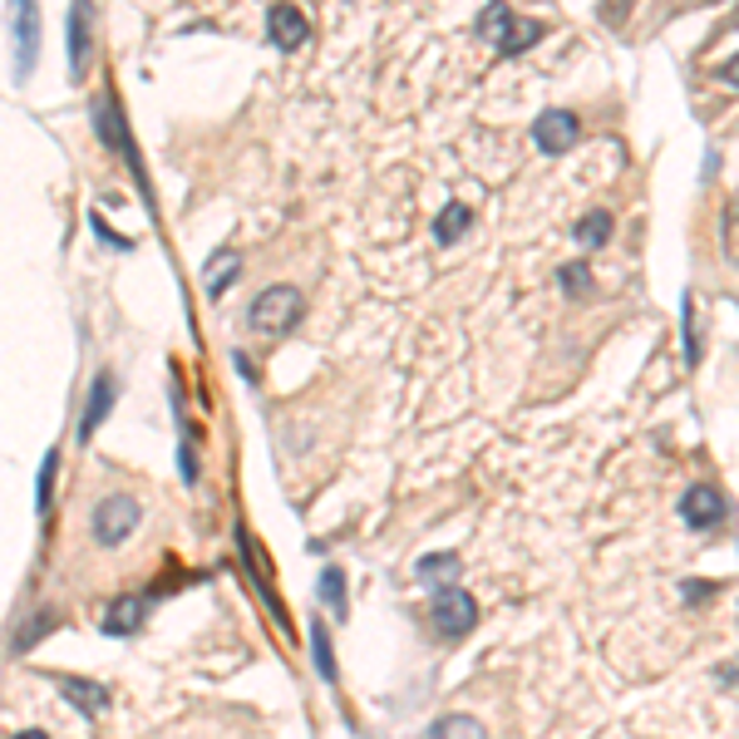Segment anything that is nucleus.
<instances>
[{
  "label": "nucleus",
  "instance_id": "nucleus-1",
  "mask_svg": "<svg viewBox=\"0 0 739 739\" xmlns=\"http://www.w3.org/2000/svg\"><path fill=\"white\" fill-rule=\"evenodd\" d=\"M479 35L498 54H523L533 40H543V25H537V21H518L513 5H488V11L479 15Z\"/></svg>",
  "mask_w": 739,
  "mask_h": 739
},
{
  "label": "nucleus",
  "instance_id": "nucleus-2",
  "mask_svg": "<svg viewBox=\"0 0 739 739\" xmlns=\"http://www.w3.org/2000/svg\"><path fill=\"white\" fill-rule=\"evenodd\" d=\"M306 301H301L296 286H267L257 301H252V331L262 335H286L291 326L301 321Z\"/></svg>",
  "mask_w": 739,
  "mask_h": 739
},
{
  "label": "nucleus",
  "instance_id": "nucleus-3",
  "mask_svg": "<svg viewBox=\"0 0 739 739\" xmlns=\"http://www.w3.org/2000/svg\"><path fill=\"white\" fill-rule=\"evenodd\" d=\"M133 527H139V504H133L129 493H109V498H99L94 518H89V533H94L99 547H118Z\"/></svg>",
  "mask_w": 739,
  "mask_h": 739
},
{
  "label": "nucleus",
  "instance_id": "nucleus-4",
  "mask_svg": "<svg viewBox=\"0 0 739 739\" xmlns=\"http://www.w3.org/2000/svg\"><path fill=\"white\" fill-rule=\"evenodd\" d=\"M473 622H479V601H473L463 587L434 591V626H439V636L459 641V636L473 632Z\"/></svg>",
  "mask_w": 739,
  "mask_h": 739
},
{
  "label": "nucleus",
  "instance_id": "nucleus-5",
  "mask_svg": "<svg viewBox=\"0 0 739 739\" xmlns=\"http://www.w3.org/2000/svg\"><path fill=\"white\" fill-rule=\"evenodd\" d=\"M582 139V118L572 114V109H547V114H537V124H533V143L543 153H568L572 143Z\"/></svg>",
  "mask_w": 739,
  "mask_h": 739
},
{
  "label": "nucleus",
  "instance_id": "nucleus-6",
  "mask_svg": "<svg viewBox=\"0 0 739 739\" xmlns=\"http://www.w3.org/2000/svg\"><path fill=\"white\" fill-rule=\"evenodd\" d=\"M725 513H729V504L715 483H690V488L680 493V518H686L690 527H700V533H705V527H719Z\"/></svg>",
  "mask_w": 739,
  "mask_h": 739
},
{
  "label": "nucleus",
  "instance_id": "nucleus-7",
  "mask_svg": "<svg viewBox=\"0 0 739 739\" xmlns=\"http://www.w3.org/2000/svg\"><path fill=\"white\" fill-rule=\"evenodd\" d=\"M267 35H271V44H281V50H296V44L311 40V21H306L301 5H271L267 11Z\"/></svg>",
  "mask_w": 739,
  "mask_h": 739
},
{
  "label": "nucleus",
  "instance_id": "nucleus-8",
  "mask_svg": "<svg viewBox=\"0 0 739 739\" xmlns=\"http://www.w3.org/2000/svg\"><path fill=\"white\" fill-rule=\"evenodd\" d=\"M35 44H40V11L35 5H15V79H30Z\"/></svg>",
  "mask_w": 739,
  "mask_h": 739
},
{
  "label": "nucleus",
  "instance_id": "nucleus-9",
  "mask_svg": "<svg viewBox=\"0 0 739 739\" xmlns=\"http://www.w3.org/2000/svg\"><path fill=\"white\" fill-rule=\"evenodd\" d=\"M143 616H149V601L143 597H114L104 611V636H133L143 626Z\"/></svg>",
  "mask_w": 739,
  "mask_h": 739
},
{
  "label": "nucleus",
  "instance_id": "nucleus-10",
  "mask_svg": "<svg viewBox=\"0 0 739 739\" xmlns=\"http://www.w3.org/2000/svg\"><path fill=\"white\" fill-rule=\"evenodd\" d=\"M54 686H60V696H65L69 705L79 710V715H99V710L109 705V690L99 686V680H79V675H54Z\"/></svg>",
  "mask_w": 739,
  "mask_h": 739
},
{
  "label": "nucleus",
  "instance_id": "nucleus-11",
  "mask_svg": "<svg viewBox=\"0 0 739 739\" xmlns=\"http://www.w3.org/2000/svg\"><path fill=\"white\" fill-rule=\"evenodd\" d=\"M114 409V375H94V390H89V405H85V419H79V439L89 444V434H94L99 424H104V415Z\"/></svg>",
  "mask_w": 739,
  "mask_h": 739
},
{
  "label": "nucleus",
  "instance_id": "nucleus-12",
  "mask_svg": "<svg viewBox=\"0 0 739 739\" xmlns=\"http://www.w3.org/2000/svg\"><path fill=\"white\" fill-rule=\"evenodd\" d=\"M607 237H611V213H601V207L582 213L577 227H572V242H577L582 252H597V246H607Z\"/></svg>",
  "mask_w": 739,
  "mask_h": 739
},
{
  "label": "nucleus",
  "instance_id": "nucleus-13",
  "mask_svg": "<svg viewBox=\"0 0 739 739\" xmlns=\"http://www.w3.org/2000/svg\"><path fill=\"white\" fill-rule=\"evenodd\" d=\"M415 572H419V582H429L434 591H444V587H454V577L463 572V562L454 558V552H434V558H424Z\"/></svg>",
  "mask_w": 739,
  "mask_h": 739
},
{
  "label": "nucleus",
  "instance_id": "nucleus-14",
  "mask_svg": "<svg viewBox=\"0 0 739 739\" xmlns=\"http://www.w3.org/2000/svg\"><path fill=\"white\" fill-rule=\"evenodd\" d=\"M469 227H473V207H469V203H449V207L439 213V222H434V237L449 246V242H459Z\"/></svg>",
  "mask_w": 739,
  "mask_h": 739
},
{
  "label": "nucleus",
  "instance_id": "nucleus-15",
  "mask_svg": "<svg viewBox=\"0 0 739 739\" xmlns=\"http://www.w3.org/2000/svg\"><path fill=\"white\" fill-rule=\"evenodd\" d=\"M429 739H488L473 715H439L429 725Z\"/></svg>",
  "mask_w": 739,
  "mask_h": 739
},
{
  "label": "nucleus",
  "instance_id": "nucleus-16",
  "mask_svg": "<svg viewBox=\"0 0 739 739\" xmlns=\"http://www.w3.org/2000/svg\"><path fill=\"white\" fill-rule=\"evenodd\" d=\"M237 267H242V262H237V252H217V257H213V262H207V267H203V277H207V291H213V296H222V291L232 286Z\"/></svg>",
  "mask_w": 739,
  "mask_h": 739
},
{
  "label": "nucleus",
  "instance_id": "nucleus-17",
  "mask_svg": "<svg viewBox=\"0 0 739 739\" xmlns=\"http://www.w3.org/2000/svg\"><path fill=\"white\" fill-rule=\"evenodd\" d=\"M85 50H89V40H85V5H75L69 11V75H85Z\"/></svg>",
  "mask_w": 739,
  "mask_h": 739
},
{
  "label": "nucleus",
  "instance_id": "nucleus-18",
  "mask_svg": "<svg viewBox=\"0 0 739 739\" xmlns=\"http://www.w3.org/2000/svg\"><path fill=\"white\" fill-rule=\"evenodd\" d=\"M94 129H99V139H104L109 149H124V133H118V114H114V104H109V99H99V104H94Z\"/></svg>",
  "mask_w": 739,
  "mask_h": 739
},
{
  "label": "nucleus",
  "instance_id": "nucleus-19",
  "mask_svg": "<svg viewBox=\"0 0 739 739\" xmlns=\"http://www.w3.org/2000/svg\"><path fill=\"white\" fill-rule=\"evenodd\" d=\"M558 281H562L568 296H591V267L587 262H568V267L558 271Z\"/></svg>",
  "mask_w": 739,
  "mask_h": 739
},
{
  "label": "nucleus",
  "instance_id": "nucleus-20",
  "mask_svg": "<svg viewBox=\"0 0 739 739\" xmlns=\"http://www.w3.org/2000/svg\"><path fill=\"white\" fill-rule=\"evenodd\" d=\"M321 597L331 601L335 616H345V572L341 568H326L321 572Z\"/></svg>",
  "mask_w": 739,
  "mask_h": 739
},
{
  "label": "nucleus",
  "instance_id": "nucleus-21",
  "mask_svg": "<svg viewBox=\"0 0 739 739\" xmlns=\"http://www.w3.org/2000/svg\"><path fill=\"white\" fill-rule=\"evenodd\" d=\"M316 671L326 675V680H335V655H331V641H326V626H316Z\"/></svg>",
  "mask_w": 739,
  "mask_h": 739
},
{
  "label": "nucleus",
  "instance_id": "nucleus-22",
  "mask_svg": "<svg viewBox=\"0 0 739 739\" xmlns=\"http://www.w3.org/2000/svg\"><path fill=\"white\" fill-rule=\"evenodd\" d=\"M54 463H60V454H44V469H40V508H50V488H54Z\"/></svg>",
  "mask_w": 739,
  "mask_h": 739
},
{
  "label": "nucleus",
  "instance_id": "nucleus-23",
  "mask_svg": "<svg viewBox=\"0 0 739 739\" xmlns=\"http://www.w3.org/2000/svg\"><path fill=\"white\" fill-rule=\"evenodd\" d=\"M182 479H198V459H193V444H182Z\"/></svg>",
  "mask_w": 739,
  "mask_h": 739
},
{
  "label": "nucleus",
  "instance_id": "nucleus-24",
  "mask_svg": "<svg viewBox=\"0 0 739 739\" xmlns=\"http://www.w3.org/2000/svg\"><path fill=\"white\" fill-rule=\"evenodd\" d=\"M710 591H715V587H705V582H690V587H686V597H690V601H705Z\"/></svg>",
  "mask_w": 739,
  "mask_h": 739
},
{
  "label": "nucleus",
  "instance_id": "nucleus-25",
  "mask_svg": "<svg viewBox=\"0 0 739 739\" xmlns=\"http://www.w3.org/2000/svg\"><path fill=\"white\" fill-rule=\"evenodd\" d=\"M11 739H50L44 729H21V735H11Z\"/></svg>",
  "mask_w": 739,
  "mask_h": 739
}]
</instances>
